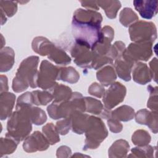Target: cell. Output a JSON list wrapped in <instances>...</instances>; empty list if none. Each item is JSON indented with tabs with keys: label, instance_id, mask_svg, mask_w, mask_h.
Returning a JSON list of instances; mask_svg holds the SVG:
<instances>
[{
	"label": "cell",
	"instance_id": "d4e9b609",
	"mask_svg": "<svg viewBox=\"0 0 158 158\" xmlns=\"http://www.w3.org/2000/svg\"><path fill=\"white\" fill-rule=\"evenodd\" d=\"M52 94L54 102H62L70 98L72 91L70 88L64 85H59L58 83L51 89Z\"/></svg>",
	"mask_w": 158,
	"mask_h": 158
},
{
	"label": "cell",
	"instance_id": "8fae6325",
	"mask_svg": "<svg viewBox=\"0 0 158 158\" xmlns=\"http://www.w3.org/2000/svg\"><path fill=\"white\" fill-rule=\"evenodd\" d=\"M49 144L44 134L36 131L25 139L23 148L27 152H33L38 151L46 150Z\"/></svg>",
	"mask_w": 158,
	"mask_h": 158
},
{
	"label": "cell",
	"instance_id": "4dcf8cb0",
	"mask_svg": "<svg viewBox=\"0 0 158 158\" xmlns=\"http://www.w3.org/2000/svg\"><path fill=\"white\" fill-rule=\"evenodd\" d=\"M35 105L45 106L50 102L52 99V94L46 91L35 90L31 92Z\"/></svg>",
	"mask_w": 158,
	"mask_h": 158
},
{
	"label": "cell",
	"instance_id": "ac0fdd59",
	"mask_svg": "<svg viewBox=\"0 0 158 158\" xmlns=\"http://www.w3.org/2000/svg\"><path fill=\"white\" fill-rule=\"evenodd\" d=\"M33 50L41 56H48L55 45L47 38L43 36H38L33 39L32 41Z\"/></svg>",
	"mask_w": 158,
	"mask_h": 158
},
{
	"label": "cell",
	"instance_id": "ab89813d",
	"mask_svg": "<svg viewBox=\"0 0 158 158\" xmlns=\"http://www.w3.org/2000/svg\"><path fill=\"white\" fill-rule=\"evenodd\" d=\"M107 125L109 130L113 133H119L122 130V125L118 120L115 118H109L107 119Z\"/></svg>",
	"mask_w": 158,
	"mask_h": 158
},
{
	"label": "cell",
	"instance_id": "ba28073f",
	"mask_svg": "<svg viewBox=\"0 0 158 158\" xmlns=\"http://www.w3.org/2000/svg\"><path fill=\"white\" fill-rule=\"evenodd\" d=\"M127 89L124 85L119 82H114L110 85L103 96L102 101L104 107L111 110L124 100Z\"/></svg>",
	"mask_w": 158,
	"mask_h": 158
},
{
	"label": "cell",
	"instance_id": "f1b7e54d",
	"mask_svg": "<svg viewBox=\"0 0 158 158\" xmlns=\"http://www.w3.org/2000/svg\"><path fill=\"white\" fill-rule=\"evenodd\" d=\"M42 131L50 144L53 145L60 141L59 133L52 123H48L42 128Z\"/></svg>",
	"mask_w": 158,
	"mask_h": 158
},
{
	"label": "cell",
	"instance_id": "e0dca14e",
	"mask_svg": "<svg viewBox=\"0 0 158 158\" xmlns=\"http://www.w3.org/2000/svg\"><path fill=\"white\" fill-rule=\"evenodd\" d=\"M89 115L78 110L75 111L70 116L73 132L81 135L85 133L88 123Z\"/></svg>",
	"mask_w": 158,
	"mask_h": 158
},
{
	"label": "cell",
	"instance_id": "7bdbcfd3",
	"mask_svg": "<svg viewBox=\"0 0 158 158\" xmlns=\"http://www.w3.org/2000/svg\"><path fill=\"white\" fill-rule=\"evenodd\" d=\"M72 153L70 149L65 146H62L58 148L57 150V157H67L70 156V154Z\"/></svg>",
	"mask_w": 158,
	"mask_h": 158
},
{
	"label": "cell",
	"instance_id": "b9f144b4",
	"mask_svg": "<svg viewBox=\"0 0 158 158\" xmlns=\"http://www.w3.org/2000/svg\"><path fill=\"white\" fill-rule=\"evenodd\" d=\"M157 61L156 57L154 58L149 63V66L151 68L150 71L151 73L152 78H153L156 82H157Z\"/></svg>",
	"mask_w": 158,
	"mask_h": 158
},
{
	"label": "cell",
	"instance_id": "6da1fadb",
	"mask_svg": "<svg viewBox=\"0 0 158 158\" xmlns=\"http://www.w3.org/2000/svg\"><path fill=\"white\" fill-rule=\"evenodd\" d=\"M102 17L93 10L78 9L73 14L72 32L75 41L83 43L91 49L98 41Z\"/></svg>",
	"mask_w": 158,
	"mask_h": 158
},
{
	"label": "cell",
	"instance_id": "f35d334b",
	"mask_svg": "<svg viewBox=\"0 0 158 158\" xmlns=\"http://www.w3.org/2000/svg\"><path fill=\"white\" fill-rule=\"evenodd\" d=\"M88 93L94 96H96L97 98H102L104 96V94L105 93V89L104 86L101 84H99L98 83H92L89 88H88Z\"/></svg>",
	"mask_w": 158,
	"mask_h": 158
},
{
	"label": "cell",
	"instance_id": "5bb4252c",
	"mask_svg": "<svg viewBox=\"0 0 158 158\" xmlns=\"http://www.w3.org/2000/svg\"><path fill=\"white\" fill-rule=\"evenodd\" d=\"M135 120L138 123L147 125L154 133L157 132V112H150L146 109H141L135 114Z\"/></svg>",
	"mask_w": 158,
	"mask_h": 158
},
{
	"label": "cell",
	"instance_id": "ffe728a7",
	"mask_svg": "<svg viewBox=\"0 0 158 158\" xmlns=\"http://www.w3.org/2000/svg\"><path fill=\"white\" fill-rule=\"evenodd\" d=\"M96 77L103 86H108L114 83L117 78L116 73L111 65L100 69L96 73Z\"/></svg>",
	"mask_w": 158,
	"mask_h": 158
},
{
	"label": "cell",
	"instance_id": "d590c367",
	"mask_svg": "<svg viewBox=\"0 0 158 158\" xmlns=\"http://www.w3.org/2000/svg\"><path fill=\"white\" fill-rule=\"evenodd\" d=\"M150 95L148 101L147 106L152 111L157 112V87H152L151 85L148 86Z\"/></svg>",
	"mask_w": 158,
	"mask_h": 158
},
{
	"label": "cell",
	"instance_id": "e575fe53",
	"mask_svg": "<svg viewBox=\"0 0 158 158\" xmlns=\"http://www.w3.org/2000/svg\"><path fill=\"white\" fill-rule=\"evenodd\" d=\"M133 157H152L154 148L150 145L134 148L131 150Z\"/></svg>",
	"mask_w": 158,
	"mask_h": 158
},
{
	"label": "cell",
	"instance_id": "9a60e30c",
	"mask_svg": "<svg viewBox=\"0 0 158 158\" xmlns=\"http://www.w3.org/2000/svg\"><path fill=\"white\" fill-rule=\"evenodd\" d=\"M133 68V78L135 82L140 85H145L151 81V73L146 64L137 62Z\"/></svg>",
	"mask_w": 158,
	"mask_h": 158
},
{
	"label": "cell",
	"instance_id": "7a4b0ae2",
	"mask_svg": "<svg viewBox=\"0 0 158 158\" xmlns=\"http://www.w3.org/2000/svg\"><path fill=\"white\" fill-rule=\"evenodd\" d=\"M38 62L39 58L38 56L28 57L21 62L12 81V88L14 91L16 93L22 92L27 89L29 86L33 88L38 87L36 81Z\"/></svg>",
	"mask_w": 158,
	"mask_h": 158
},
{
	"label": "cell",
	"instance_id": "4fadbf2b",
	"mask_svg": "<svg viewBox=\"0 0 158 158\" xmlns=\"http://www.w3.org/2000/svg\"><path fill=\"white\" fill-rule=\"evenodd\" d=\"M133 5L141 17L145 19H151L157 14V1L135 0L133 1Z\"/></svg>",
	"mask_w": 158,
	"mask_h": 158
},
{
	"label": "cell",
	"instance_id": "8d00e7d4",
	"mask_svg": "<svg viewBox=\"0 0 158 158\" xmlns=\"http://www.w3.org/2000/svg\"><path fill=\"white\" fill-rule=\"evenodd\" d=\"M1 10L8 17H12L17 12V5L16 2L1 1Z\"/></svg>",
	"mask_w": 158,
	"mask_h": 158
},
{
	"label": "cell",
	"instance_id": "4316f807",
	"mask_svg": "<svg viewBox=\"0 0 158 158\" xmlns=\"http://www.w3.org/2000/svg\"><path fill=\"white\" fill-rule=\"evenodd\" d=\"M48 57L50 60L59 65H66L71 62V59L67 53L62 49L56 46Z\"/></svg>",
	"mask_w": 158,
	"mask_h": 158
},
{
	"label": "cell",
	"instance_id": "5b68a950",
	"mask_svg": "<svg viewBox=\"0 0 158 158\" xmlns=\"http://www.w3.org/2000/svg\"><path fill=\"white\" fill-rule=\"evenodd\" d=\"M85 133L83 150L96 149L107 136L108 132L101 118L89 115Z\"/></svg>",
	"mask_w": 158,
	"mask_h": 158
},
{
	"label": "cell",
	"instance_id": "44dd1931",
	"mask_svg": "<svg viewBox=\"0 0 158 158\" xmlns=\"http://www.w3.org/2000/svg\"><path fill=\"white\" fill-rule=\"evenodd\" d=\"M130 145L124 139L115 141L110 147L108 153L110 157H124L129 151Z\"/></svg>",
	"mask_w": 158,
	"mask_h": 158
},
{
	"label": "cell",
	"instance_id": "2e32d148",
	"mask_svg": "<svg viewBox=\"0 0 158 158\" xmlns=\"http://www.w3.org/2000/svg\"><path fill=\"white\" fill-rule=\"evenodd\" d=\"M15 96L7 92L1 93L0 98V109H1V119L2 120L9 117L12 114V110L14 106Z\"/></svg>",
	"mask_w": 158,
	"mask_h": 158
},
{
	"label": "cell",
	"instance_id": "277c9868",
	"mask_svg": "<svg viewBox=\"0 0 158 158\" xmlns=\"http://www.w3.org/2000/svg\"><path fill=\"white\" fill-rule=\"evenodd\" d=\"M31 119L25 109H16L7 121V132L6 136H9L19 143L25 139L31 132Z\"/></svg>",
	"mask_w": 158,
	"mask_h": 158
},
{
	"label": "cell",
	"instance_id": "60d3db41",
	"mask_svg": "<svg viewBox=\"0 0 158 158\" xmlns=\"http://www.w3.org/2000/svg\"><path fill=\"white\" fill-rule=\"evenodd\" d=\"M81 6L85 7L88 10H97L99 9V7L98 6L97 1H80Z\"/></svg>",
	"mask_w": 158,
	"mask_h": 158
},
{
	"label": "cell",
	"instance_id": "484cf974",
	"mask_svg": "<svg viewBox=\"0 0 158 158\" xmlns=\"http://www.w3.org/2000/svg\"><path fill=\"white\" fill-rule=\"evenodd\" d=\"M79 78L80 75L73 67H59L57 80L73 84L77 83Z\"/></svg>",
	"mask_w": 158,
	"mask_h": 158
},
{
	"label": "cell",
	"instance_id": "74e56055",
	"mask_svg": "<svg viewBox=\"0 0 158 158\" xmlns=\"http://www.w3.org/2000/svg\"><path fill=\"white\" fill-rule=\"evenodd\" d=\"M56 129L58 133L62 135H66L72 128V123L71 118H65L63 120H59L56 123Z\"/></svg>",
	"mask_w": 158,
	"mask_h": 158
},
{
	"label": "cell",
	"instance_id": "8992f818",
	"mask_svg": "<svg viewBox=\"0 0 158 158\" xmlns=\"http://www.w3.org/2000/svg\"><path fill=\"white\" fill-rule=\"evenodd\" d=\"M130 39L135 43H152L157 38V31L155 25L151 22L138 21L129 27Z\"/></svg>",
	"mask_w": 158,
	"mask_h": 158
},
{
	"label": "cell",
	"instance_id": "603a6c76",
	"mask_svg": "<svg viewBox=\"0 0 158 158\" xmlns=\"http://www.w3.org/2000/svg\"><path fill=\"white\" fill-rule=\"evenodd\" d=\"M20 109H23L25 110L27 113L28 114L29 117L31 119L32 123L40 125L43 124L47 120V116L45 112L40 108L36 107L28 106L25 107Z\"/></svg>",
	"mask_w": 158,
	"mask_h": 158
},
{
	"label": "cell",
	"instance_id": "cb8c5ba5",
	"mask_svg": "<svg viewBox=\"0 0 158 158\" xmlns=\"http://www.w3.org/2000/svg\"><path fill=\"white\" fill-rule=\"evenodd\" d=\"M98 6L103 9L106 16L109 19H115L118 9L121 7V3L118 1H98Z\"/></svg>",
	"mask_w": 158,
	"mask_h": 158
},
{
	"label": "cell",
	"instance_id": "3957f363",
	"mask_svg": "<svg viewBox=\"0 0 158 158\" xmlns=\"http://www.w3.org/2000/svg\"><path fill=\"white\" fill-rule=\"evenodd\" d=\"M85 110V98L78 92L72 93L70 98L67 100L59 102L53 101L47 108L49 117L54 120L70 118L75 111L84 112Z\"/></svg>",
	"mask_w": 158,
	"mask_h": 158
},
{
	"label": "cell",
	"instance_id": "83f0119b",
	"mask_svg": "<svg viewBox=\"0 0 158 158\" xmlns=\"http://www.w3.org/2000/svg\"><path fill=\"white\" fill-rule=\"evenodd\" d=\"M120 22L125 27H130L135 22L138 20L136 14L130 8L125 7L120 13Z\"/></svg>",
	"mask_w": 158,
	"mask_h": 158
},
{
	"label": "cell",
	"instance_id": "9c48e42d",
	"mask_svg": "<svg viewBox=\"0 0 158 158\" xmlns=\"http://www.w3.org/2000/svg\"><path fill=\"white\" fill-rule=\"evenodd\" d=\"M72 57L77 65L86 69H91L93 52L87 45L75 41L70 51Z\"/></svg>",
	"mask_w": 158,
	"mask_h": 158
},
{
	"label": "cell",
	"instance_id": "d6986e66",
	"mask_svg": "<svg viewBox=\"0 0 158 158\" xmlns=\"http://www.w3.org/2000/svg\"><path fill=\"white\" fill-rule=\"evenodd\" d=\"M0 56L1 72H6L10 70L14 64L15 53L14 50L10 47L1 48Z\"/></svg>",
	"mask_w": 158,
	"mask_h": 158
},
{
	"label": "cell",
	"instance_id": "d6a6232c",
	"mask_svg": "<svg viewBox=\"0 0 158 158\" xmlns=\"http://www.w3.org/2000/svg\"><path fill=\"white\" fill-rule=\"evenodd\" d=\"M131 140L134 144L138 146H144L150 143L151 136L146 130H138L132 135Z\"/></svg>",
	"mask_w": 158,
	"mask_h": 158
},
{
	"label": "cell",
	"instance_id": "1f68e13d",
	"mask_svg": "<svg viewBox=\"0 0 158 158\" xmlns=\"http://www.w3.org/2000/svg\"><path fill=\"white\" fill-rule=\"evenodd\" d=\"M19 143L14 139L6 136L5 138H1V157L3 155L12 154L17 148Z\"/></svg>",
	"mask_w": 158,
	"mask_h": 158
},
{
	"label": "cell",
	"instance_id": "7402d4cb",
	"mask_svg": "<svg viewBox=\"0 0 158 158\" xmlns=\"http://www.w3.org/2000/svg\"><path fill=\"white\" fill-rule=\"evenodd\" d=\"M134 116L133 109L128 106L123 105L111 111L110 118H115L118 121L127 122L132 120Z\"/></svg>",
	"mask_w": 158,
	"mask_h": 158
},
{
	"label": "cell",
	"instance_id": "52a82bcc",
	"mask_svg": "<svg viewBox=\"0 0 158 158\" xmlns=\"http://www.w3.org/2000/svg\"><path fill=\"white\" fill-rule=\"evenodd\" d=\"M59 67H57L48 60H43L40 65V70L38 73L37 86L43 89H51L57 83Z\"/></svg>",
	"mask_w": 158,
	"mask_h": 158
},
{
	"label": "cell",
	"instance_id": "7c38bea8",
	"mask_svg": "<svg viewBox=\"0 0 158 158\" xmlns=\"http://www.w3.org/2000/svg\"><path fill=\"white\" fill-rule=\"evenodd\" d=\"M135 62L125 52L115 59L114 67L118 77L125 81L131 80L130 73Z\"/></svg>",
	"mask_w": 158,
	"mask_h": 158
},
{
	"label": "cell",
	"instance_id": "836d02e7",
	"mask_svg": "<svg viewBox=\"0 0 158 158\" xmlns=\"http://www.w3.org/2000/svg\"><path fill=\"white\" fill-rule=\"evenodd\" d=\"M33 98L31 92H26L20 96H19L17 104L15 106L16 109H19L22 107H28L33 106Z\"/></svg>",
	"mask_w": 158,
	"mask_h": 158
},
{
	"label": "cell",
	"instance_id": "30bf717a",
	"mask_svg": "<svg viewBox=\"0 0 158 158\" xmlns=\"http://www.w3.org/2000/svg\"><path fill=\"white\" fill-rule=\"evenodd\" d=\"M152 43L141 42L131 43L124 52L135 63L139 60L147 61L152 54Z\"/></svg>",
	"mask_w": 158,
	"mask_h": 158
},
{
	"label": "cell",
	"instance_id": "f546056e",
	"mask_svg": "<svg viewBox=\"0 0 158 158\" xmlns=\"http://www.w3.org/2000/svg\"><path fill=\"white\" fill-rule=\"evenodd\" d=\"M85 101L86 112L95 115H101L104 108L101 101L90 97H85Z\"/></svg>",
	"mask_w": 158,
	"mask_h": 158
},
{
	"label": "cell",
	"instance_id": "ee69618b",
	"mask_svg": "<svg viewBox=\"0 0 158 158\" xmlns=\"http://www.w3.org/2000/svg\"><path fill=\"white\" fill-rule=\"evenodd\" d=\"M1 93L8 91L7 78L5 75H1Z\"/></svg>",
	"mask_w": 158,
	"mask_h": 158
}]
</instances>
